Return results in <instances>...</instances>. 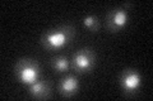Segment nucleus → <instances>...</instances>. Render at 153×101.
Masks as SVG:
<instances>
[{
  "label": "nucleus",
  "mask_w": 153,
  "mask_h": 101,
  "mask_svg": "<svg viewBox=\"0 0 153 101\" xmlns=\"http://www.w3.org/2000/svg\"><path fill=\"white\" fill-rule=\"evenodd\" d=\"M74 37V29L70 25L59 27L45 33L41 38V44L47 51H54L69 44Z\"/></svg>",
  "instance_id": "f257e3e1"
},
{
  "label": "nucleus",
  "mask_w": 153,
  "mask_h": 101,
  "mask_svg": "<svg viewBox=\"0 0 153 101\" xmlns=\"http://www.w3.org/2000/svg\"><path fill=\"white\" fill-rule=\"evenodd\" d=\"M40 75V67L33 60H21L16 66V76L23 84L32 85Z\"/></svg>",
  "instance_id": "f03ea898"
},
{
  "label": "nucleus",
  "mask_w": 153,
  "mask_h": 101,
  "mask_svg": "<svg viewBox=\"0 0 153 101\" xmlns=\"http://www.w3.org/2000/svg\"><path fill=\"white\" fill-rule=\"evenodd\" d=\"M94 66V53L88 48L80 49L73 57V67L78 72H89Z\"/></svg>",
  "instance_id": "7ed1b4c3"
},
{
  "label": "nucleus",
  "mask_w": 153,
  "mask_h": 101,
  "mask_svg": "<svg viewBox=\"0 0 153 101\" xmlns=\"http://www.w3.org/2000/svg\"><path fill=\"white\" fill-rule=\"evenodd\" d=\"M128 7H129V4H125L124 7L116 8L108 13V15L106 18V25L110 32H119L120 28L126 23L128 20L126 8Z\"/></svg>",
  "instance_id": "20e7f679"
},
{
  "label": "nucleus",
  "mask_w": 153,
  "mask_h": 101,
  "mask_svg": "<svg viewBox=\"0 0 153 101\" xmlns=\"http://www.w3.org/2000/svg\"><path fill=\"white\" fill-rule=\"evenodd\" d=\"M140 85V76L137 71L126 70L121 76V86L128 94L135 92Z\"/></svg>",
  "instance_id": "39448f33"
},
{
  "label": "nucleus",
  "mask_w": 153,
  "mask_h": 101,
  "mask_svg": "<svg viewBox=\"0 0 153 101\" xmlns=\"http://www.w3.org/2000/svg\"><path fill=\"white\" fill-rule=\"evenodd\" d=\"M30 94L36 99H49L51 94V86L47 81H36L31 85Z\"/></svg>",
  "instance_id": "423d86ee"
},
{
  "label": "nucleus",
  "mask_w": 153,
  "mask_h": 101,
  "mask_svg": "<svg viewBox=\"0 0 153 101\" xmlns=\"http://www.w3.org/2000/svg\"><path fill=\"white\" fill-rule=\"evenodd\" d=\"M60 94L63 96H71L78 90V81L74 76H66L60 84Z\"/></svg>",
  "instance_id": "0eeeda50"
},
{
  "label": "nucleus",
  "mask_w": 153,
  "mask_h": 101,
  "mask_svg": "<svg viewBox=\"0 0 153 101\" xmlns=\"http://www.w3.org/2000/svg\"><path fill=\"white\" fill-rule=\"evenodd\" d=\"M68 60L65 57H56V58L52 60V67L54 70L57 72H63L68 68Z\"/></svg>",
  "instance_id": "6e6552de"
},
{
  "label": "nucleus",
  "mask_w": 153,
  "mask_h": 101,
  "mask_svg": "<svg viewBox=\"0 0 153 101\" xmlns=\"http://www.w3.org/2000/svg\"><path fill=\"white\" fill-rule=\"evenodd\" d=\"M83 23H84V25L87 27L91 32H97L98 31V27H100L98 25V19L96 18V17H93V15L85 17Z\"/></svg>",
  "instance_id": "1a4fd4ad"
}]
</instances>
